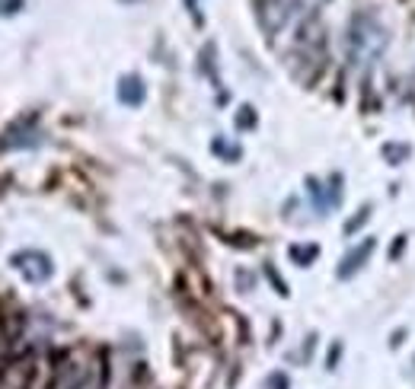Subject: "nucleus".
Wrapping results in <instances>:
<instances>
[{
    "mask_svg": "<svg viewBox=\"0 0 415 389\" xmlns=\"http://www.w3.org/2000/svg\"><path fill=\"white\" fill-rule=\"evenodd\" d=\"M386 45V29L374 20L370 13H355L352 23H348L345 32V48H348V58L355 64H364V61L377 58Z\"/></svg>",
    "mask_w": 415,
    "mask_h": 389,
    "instance_id": "f257e3e1",
    "label": "nucleus"
},
{
    "mask_svg": "<svg viewBox=\"0 0 415 389\" xmlns=\"http://www.w3.org/2000/svg\"><path fill=\"white\" fill-rule=\"evenodd\" d=\"M10 265H13L20 275L29 281V284H45L48 277L54 275V265H52V255L38 252V249H23V252H13L10 255Z\"/></svg>",
    "mask_w": 415,
    "mask_h": 389,
    "instance_id": "f03ea898",
    "label": "nucleus"
},
{
    "mask_svg": "<svg viewBox=\"0 0 415 389\" xmlns=\"http://www.w3.org/2000/svg\"><path fill=\"white\" fill-rule=\"evenodd\" d=\"M256 7H259V23H262V29L269 36L278 32L291 20V3L287 0H256Z\"/></svg>",
    "mask_w": 415,
    "mask_h": 389,
    "instance_id": "7ed1b4c3",
    "label": "nucleus"
},
{
    "mask_svg": "<svg viewBox=\"0 0 415 389\" xmlns=\"http://www.w3.org/2000/svg\"><path fill=\"white\" fill-rule=\"evenodd\" d=\"M38 115H29V119L16 121L13 128H7L3 131V137H0V150H20V147H36L38 144V135L32 131V121H36Z\"/></svg>",
    "mask_w": 415,
    "mask_h": 389,
    "instance_id": "20e7f679",
    "label": "nucleus"
},
{
    "mask_svg": "<svg viewBox=\"0 0 415 389\" xmlns=\"http://www.w3.org/2000/svg\"><path fill=\"white\" fill-rule=\"evenodd\" d=\"M374 246H377V240L374 236H368L364 243H358L355 249H348L345 255H342V262H339V271L335 275L345 281V277H352V275H358V271L364 268V262L370 259V252H374Z\"/></svg>",
    "mask_w": 415,
    "mask_h": 389,
    "instance_id": "39448f33",
    "label": "nucleus"
},
{
    "mask_svg": "<svg viewBox=\"0 0 415 389\" xmlns=\"http://www.w3.org/2000/svg\"><path fill=\"white\" fill-rule=\"evenodd\" d=\"M115 93H119V102L128 105V109H137V105H144V99H147L144 80L137 74H125V77H121L119 86H115Z\"/></svg>",
    "mask_w": 415,
    "mask_h": 389,
    "instance_id": "423d86ee",
    "label": "nucleus"
},
{
    "mask_svg": "<svg viewBox=\"0 0 415 389\" xmlns=\"http://www.w3.org/2000/svg\"><path fill=\"white\" fill-rule=\"evenodd\" d=\"M29 376H32L29 364H13L10 370L0 374V389H26L29 386Z\"/></svg>",
    "mask_w": 415,
    "mask_h": 389,
    "instance_id": "0eeeda50",
    "label": "nucleus"
},
{
    "mask_svg": "<svg viewBox=\"0 0 415 389\" xmlns=\"http://www.w3.org/2000/svg\"><path fill=\"white\" fill-rule=\"evenodd\" d=\"M287 255H291V259H294L301 268H310V265H313V259L319 255V246H317V243H307V246H301V243H297V246L287 249Z\"/></svg>",
    "mask_w": 415,
    "mask_h": 389,
    "instance_id": "6e6552de",
    "label": "nucleus"
},
{
    "mask_svg": "<svg viewBox=\"0 0 415 389\" xmlns=\"http://www.w3.org/2000/svg\"><path fill=\"white\" fill-rule=\"evenodd\" d=\"M211 153L224 157L227 163H236V160L243 157V150H240V147H230V144H227L224 137H214V141H211Z\"/></svg>",
    "mask_w": 415,
    "mask_h": 389,
    "instance_id": "1a4fd4ad",
    "label": "nucleus"
},
{
    "mask_svg": "<svg viewBox=\"0 0 415 389\" xmlns=\"http://www.w3.org/2000/svg\"><path fill=\"white\" fill-rule=\"evenodd\" d=\"M368 218H370V204H361L358 208V214L352 220H345V236H352V233H358L364 224H368Z\"/></svg>",
    "mask_w": 415,
    "mask_h": 389,
    "instance_id": "9d476101",
    "label": "nucleus"
},
{
    "mask_svg": "<svg viewBox=\"0 0 415 389\" xmlns=\"http://www.w3.org/2000/svg\"><path fill=\"white\" fill-rule=\"evenodd\" d=\"M256 109H252V105H243L240 112H236V128H240V131H252V128H256Z\"/></svg>",
    "mask_w": 415,
    "mask_h": 389,
    "instance_id": "9b49d317",
    "label": "nucleus"
},
{
    "mask_svg": "<svg viewBox=\"0 0 415 389\" xmlns=\"http://www.w3.org/2000/svg\"><path fill=\"white\" fill-rule=\"evenodd\" d=\"M384 157H386V163H390V166H400V160L409 157V144H402V147H396V144H386Z\"/></svg>",
    "mask_w": 415,
    "mask_h": 389,
    "instance_id": "f8f14e48",
    "label": "nucleus"
},
{
    "mask_svg": "<svg viewBox=\"0 0 415 389\" xmlns=\"http://www.w3.org/2000/svg\"><path fill=\"white\" fill-rule=\"evenodd\" d=\"M265 275H269V281H272V284L278 287V293H281V297H287V284L281 281V275H278V271L272 268V262H265Z\"/></svg>",
    "mask_w": 415,
    "mask_h": 389,
    "instance_id": "ddd939ff",
    "label": "nucleus"
},
{
    "mask_svg": "<svg viewBox=\"0 0 415 389\" xmlns=\"http://www.w3.org/2000/svg\"><path fill=\"white\" fill-rule=\"evenodd\" d=\"M26 7V0H0V16H13Z\"/></svg>",
    "mask_w": 415,
    "mask_h": 389,
    "instance_id": "4468645a",
    "label": "nucleus"
},
{
    "mask_svg": "<svg viewBox=\"0 0 415 389\" xmlns=\"http://www.w3.org/2000/svg\"><path fill=\"white\" fill-rule=\"evenodd\" d=\"M265 389H291V383H287V376L281 374V370H275V374L265 380Z\"/></svg>",
    "mask_w": 415,
    "mask_h": 389,
    "instance_id": "2eb2a0df",
    "label": "nucleus"
},
{
    "mask_svg": "<svg viewBox=\"0 0 415 389\" xmlns=\"http://www.w3.org/2000/svg\"><path fill=\"white\" fill-rule=\"evenodd\" d=\"M186 7H189V13L195 16V26H202L204 20H202V13H198V0H186Z\"/></svg>",
    "mask_w": 415,
    "mask_h": 389,
    "instance_id": "dca6fc26",
    "label": "nucleus"
},
{
    "mask_svg": "<svg viewBox=\"0 0 415 389\" xmlns=\"http://www.w3.org/2000/svg\"><path fill=\"white\" fill-rule=\"evenodd\" d=\"M402 249H406V236H396V243H393V249H390V259H396Z\"/></svg>",
    "mask_w": 415,
    "mask_h": 389,
    "instance_id": "f3484780",
    "label": "nucleus"
},
{
    "mask_svg": "<svg viewBox=\"0 0 415 389\" xmlns=\"http://www.w3.org/2000/svg\"><path fill=\"white\" fill-rule=\"evenodd\" d=\"M77 389H96V386H93L90 380H80V386H77Z\"/></svg>",
    "mask_w": 415,
    "mask_h": 389,
    "instance_id": "a211bd4d",
    "label": "nucleus"
}]
</instances>
